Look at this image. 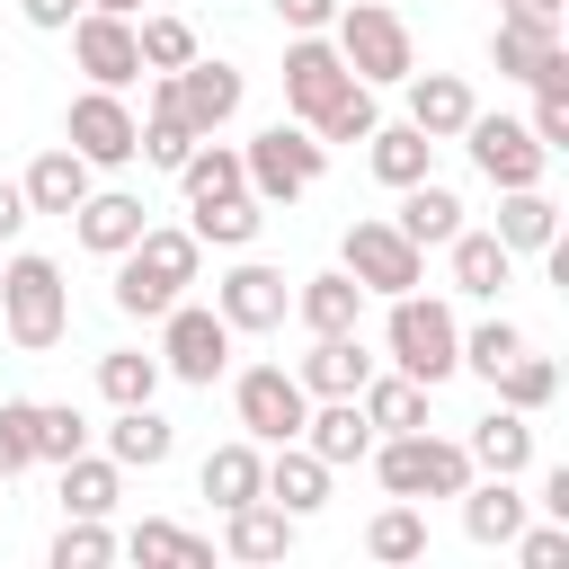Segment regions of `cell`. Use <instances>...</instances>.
Returning a JSON list of instances; mask_svg holds the SVG:
<instances>
[{"instance_id": "obj_1", "label": "cell", "mask_w": 569, "mask_h": 569, "mask_svg": "<svg viewBox=\"0 0 569 569\" xmlns=\"http://www.w3.org/2000/svg\"><path fill=\"white\" fill-rule=\"evenodd\" d=\"M196 276H204V240L187 222H142V240L116 249V311L124 320H160Z\"/></svg>"}, {"instance_id": "obj_2", "label": "cell", "mask_w": 569, "mask_h": 569, "mask_svg": "<svg viewBox=\"0 0 569 569\" xmlns=\"http://www.w3.org/2000/svg\"><path fill=\"white\" fill-rule=\"evenodd\" d=\"M0 329H9L18 356H44V347L71 338V284H62V267L44 249L0 258Z\"/></svg>"}, {"instance_id": "obj_3", "label": "cell", "mask_w": 569, "mask_h": 569, "mask_svg": "<svg viewBox=\"0 0 569 569\" xmlns=\"http://www.w3.org/2000/svg\"><path fill=\"white\" fill-rule=\"evenodd\" d=\"M382 347H391V373H409V382H453L462 373V320H453V302H436V293H391V320H382Z\"/></svg>"}, {"instance_id": "obj_4", "label": "cell", "mask_w": 569, "mask_h": 569, "mask_svg": "<svg viewBox=\"0 0 569 569\" xmlns=\"http://www.w3.org/2000/svg\"><path fill=\"white\" fill-rule=\"evenodd\" d=\"M329 44H338V62H347L365 89H400V80L418 71L409 18H400V9H382V0H338V18H329Z\"/></svg>"}, {"instance_id": "obj_5", "label": "cell", "mask_w": 569, "mask_h": 569, "mask_svg": "<svg viewBox=\"0 0 569 569\" xmlns=\"http://www.w3.org/2000/svg\"><path fill=\"white\" fill-rule=\"evenodd\" d=\"M320 169H329V142L311 133V124H258L249 142H240V178H249V196L258 204H293V196H311L320 187Z\"/></svg>"}, {"instance_id": "obj_6", "label": "cell", "mask_w": 569, "mask_h": 569, "mask_svg": "<svg viewBox=\"0 0 569 569\" xmlns=\"http://www.w3.org/2000/svg\"><path fill=\"white\" fill-rule=\"evenodd\" d=\"M373 480L391 489V498H453L462 480H471V453L453 445V436H427V427H409V436H373Z\"/></svg>"}, {"instance_id": "obj_7", "label": "cell", "mask_w": 569, "mask_h": 569, "mask_svg": "<svg viewBox=\"0 0 569 569\" xmlns=\"http://www.w3.org/2000/svg\"><path fill=\"white\" fill-rule=\"evenodd\" d=\"M338 267H347L365 293H382V302H391V293H409V284H427V249H418L391 213H356V222H347V240H338Z\"/></svg>"}, {"instance_id": "obj_8", "label": "cell", "mask_w": 569, "mask_h": 569, "mask_svg": "<svg viewBox=\"0 0 569 569\" xmlns=\"http://www.w3.org/2000/svg\"><path fill=\"white\" fill-rule=\"evenodd\" d=\"M160 373H169V382H196V391H213V382L231 373V320L178 293V302L160 311Z\"/></svg>"}, {"instance_id": "obj_9", "label": "cell", "mask_w": 569, "mask_h": 569, "mask_svg": "<svg viewBox=\"0 0 569 569\" xmlns=\"http://www.w3.org/2000/svg\"><path fill=\"white\" fill-rule=\"evenodd\" d=\"M231 418L249 445H293L302 418H311V391L284 373V365H240L231 373Z\"/></svg>"}, {"instance_id": "obj_10", "label": "cell", "mask_w": 569, "mask_h": 569, "mask_svg": "<svg viewBox=\"0 0 569 569\" xmlns=\"http://www.w3.org/2000/svg\"><path fill=\"white\" fill-rule=\"evenodd\" d=\"M62 142L89 160V169H124L142 151V116L124 107V89H80L71 116H62Z\"/></svg>"}, {"instance_id": "obj_11", "label": "cell", "mask_w": 569, "mask_h": 569, "mask_svg": "<svg viewBox=\"0 0 569 569\" xmlns=\"http://www.w3.org/2000/svg\"><path fill=\"white\" fill-rule=\"evenodd\" d=\"M453 142L471 151V169H480L489 187H542V169H551V151H542L516 116H480V107H471V124H462Z\"/></svg>"}, {"instance_id": "obj_12", "label": "cell", "mask_w": 569, "mask_h": 569, "mask_svg": "<svg viewBox=\"0 0 569 569\" xmlns=\"http://www.w3.org/2000/svg\"><path fill=\"white\" fill-rule=\"evenodd\" d=\"M347 89H356V71L338 62L329 36H293V44H284V116H293V124H320Z\"/></svg>"}, {"instance_id": "obj_13", "label": "cell", "mask_w": 569, "mask_h": 569, "mask_svg": "<svg viewBox=\"0 0 569 569\" xmlns=\"http://www.w3.org/2000/svg\"><path fill=\"white\" fill-rule=\"evenodd\" d=\"M213 311L231 320V338H267V329H284V311H293V284H284V267H267V258H240V267L213 284Z\"/></svg>"}, {"instance_id": "obj_14", "label": "cell", "mask_w": 569, "mask_h": 569, "mask_svg": "<svg viewBox=\"0 0 569 569\" xmlns=\"http://www.w3.org/2000/svg\"><path fill=\"white\" fill-rule=\"evenodd\" d=\"M62 36H71V62L89 71V89H124V80H142V44H133V18L80 9Z\"/></svg>"}, {"instance_id": "obj_15", "label": "cell", "mask_w": 569, "mask_h": 569, "mask_svg": "<svg viewBox=\"0 0 569 569\" xmlns=\"http://www.w3.org/2000/svg\"><path fill=\"white\" fill-rule=\"evenodd\" d=\"M169 98H178V116L196 124V133H222L231 116H240V98H249V71L240 62H187V71H169Z\"/></svg>"}, {"instance_id": "obj_16", "label": "cell", "mask_w": 569, "mask_h": 569, "mask_svg": "<svg viewBox=\"0 0 569 569\" xmlns=\"http://www.w3.org/2000/svg\"><path fill=\"white\" fill-rule=\"evenodd\" d=\"M329 480H338V471L293 436V445H267V480H258V498H276L284 516H320V507H329Z\"/></svg>"}, {"instance_id": "obj_17", "label": "cell", "mask_w": 569, "mask_h": 569, "mask_svg": "<svg viewBox=\"0 0 569 569\" xmlns=\"http://www.w3.org/2000/svg\"><path fill=\"white\" fill-rule=\"evenodd\" d=\"M453 498H462V533H471L480 551H507V542H516V525H525V489H516L507 471H471Z\"/></svg>"}, {"instance_id": "obj_18", "label": "cell", "mask_w": 569, "mask_h": 569, "mask_svg": "<svg viewBox=\"0 0 569 569\" xmlns=\"http://www.w3.org/2000/svg\"><path fill=\"white\" fill-rule=\"evenodd\" d=\"M71 240H80L89 258L133 249V240H142V196H124V187H89V196L71 204Z\"/></svg>"}, {"instance_id": "obj_19", "label": "cell", "mask_w": 569, "mask_h": 569, "mask_svg": "<svg viewBox=\"0 0 569 569\" xmlns=\"http://www.w3.org/2000/svg\"><path fill=\"white\" fill-rule=\"evenodd\" d=\"M400 89H409V124H418L427 142H453V133L471 124V107H480L462 71H409Z\"/></svg>"}, {"instance_id": "obj_20", "label": "cell", "mask_w": 569, "mask_h": 569, "mask_svg": "<svg viewBox=\"0 0 569 569\" xmlns=\"http://www.w3.org/2000/svg\"><path fill=\"white\" fill-rule=\"evenodd\" d=\"M445 258H453V293H471V302H498L507 284H516V249L498 240V231H453L445 240Z\"/></svg>"}, {"instance_id": "obj_21", "label": "cell", "mask_w": 569, "mask_h": 569, "mask_svg": "<svg viewBox=\"0 0 569 569\" xmlns=\"http://www.w3.org/2000/svg\"><path fill=\"white\" fill-rule=\"evenodd\" d=\"M293 533H302V516H284L276 498H240V507H222V551H231V560H284Z\"/></svg>"}, {"instance_id": "obj_22", "label": "cell", "mask_w": 569, "mask_h": 569, "mask_svg": "<svg viewBox=\"0 0 569 569\" xmlns=\"http://www.w3.org/2000/svg\"><path fill=\"white\" fill-rule=\"evenodd\" d=\"M18 187H27V213H62V222H71V204L98 187V169H89L71 142H53V151H36V160H27V178H18Z\"/></svg>"}, {"instance_id": "obj_23", "label": "cell", "mask_w": 569, "mask_h": 569, "mask_svg": "<svg viewBox=\"0 0 569 569\" xmlns=\"http://www.w3.org/2000/svg\"><path fill=\"white\" fill-rule=\"evenodd\" d=\"M365 373H373V356H365V338H356V329L311 338V356L293 365V382H302L311 400H347V391H365Z\"/></svg>"}, {"instance_id": "obj_24", "label": "cell", "mask_w": 569, "mask_h": 569, "mask_svg": "<svg viewBox=\"0 0 569 569\" xmlns=\"http://www.w3.org/2000/svg\"><path fill=\"white\" fill-rule=\"evenodd\" d=\"M462 453H471V471H533V418L525 409H489V418H471V436H462Z\"/></svg>"}, {"instance_id": "obj_25", "label": "cell", "mask_w": 569, "mask_h": 569, "mask_svg": "<svg viewBox=\"0 0 569 569\" xmlns=\"http://www.w3.org/2000/svg\"><path fill=\"white\" fill-rule=\"evenodd\" d=\"M293 320H302L311 338H338V329H356V320H365V284H356L347 267L302 276V284H293Z\"/></svg>"}, {"instance_id": "obj_26", "label": "cell", "mask_w": 569, "mask_h": 569, "mask_svg": "<svg viewBox=\"0 0 569 569\" xmlns=\"http://www.w3.org/2000/svg\"><path fill=\"white\" fill-rule=\"evenodd\" d=\"M302 445H311V453H320L329 471L365 462V453H373V427H365L356 391H347V400H311V418H302Z\"/></svg>"}, {"instance_id": "obj_27", "label": "cell", "mask_w": 569, "mask_h": 569, "mask_svg": "<svg viewBox=\"0 0 569 569\" xmlns=\"http://www.w3.org/2000/svg\"><path fill=\"white\" fill-rule=\"evenodd\" d=\"M516 258H542L551 240H560V204L542 196V187H498V222H489Z\"/></svg>"}, {"instance_id": "obj_28", "label": "cell", "mask_w": 569, "mask_h": 569, "mask_svg": "<svg viewBox=\"0 0 569 569\" xmlns=\"http://www.w3.org/2000/svg\"><path fill=\"white\" fill-rule=\"evenodd\" d=\"M169 453H178V427H169L151 400L116 409V427H107V462H124V471H160Z\"/></svg>"}, {"instance_id": "obj_29", "label": "cell", "mask_w": 569, "mask_h": 569, "mask_svg": "<svg viewBox=\"0 0 569 569\" xmlns=\"http://www.w3.org/2000/svg\"><path fill=\"white\" fill-rule=\"evenodd\" d=\"M391 222H400V231H409L418 249H445V240L462 231V196H453V187H445V178L427 169L418 187H400V213H391Z\"/></svg>"}, {"instance_id": "obj_30", "label": "cell", "mask_w": 569, "mask_h": 569, "mask_svg": "<svg viewBox=\"0 0 569 569\" xmlns=\"http://www.w3.org/2000/svg\"><path fill=\"white\" fill-rule=\"evenodd\" d=\"M356 409H365V427L373 436H409V427H427V382H409V373H365V391H356Z\"/></svg>"}, {"instance_id": "obj_31", "label": "cell", "mask_w": 569, "mask_h": 569, "mask_svg": "<svg viewBox=\"0 0 569 569\" xmlns=\"http://www.w3.org/2000/svg\"><path fill=\"white\" fill-rule=\"evenodd\" d=\"M365 160H373V178L400 196V187H418V178L436 169V142H427L418 124H373V133H365Z\"/></svg>"}, {"instance_id": "obj_32", "label": "cell", "mask_w": 569, "mask_h": 569, "mask_svg": "<svg viewBox=\"0 0 569 569\" xmlns=\"http://www.w3.org/2000/svg\"><path fill=\"white\" fill-rule=\"evenodd\" d=\"M258 480H267V445H249V436L213 445V453H204V471H196V489H204L213 507H240V498H258Z\"/></svg>"}, {"instance_id": "obj_33", "label": "cell", "mask_w": 569, "mask_h": 569, "mask_svg": "<svg viewBox=\"0 0 569 569\" xmlns=\"http://www.w3.org/2000/svg\"><path fill=\"white\" fill-rule=\"evenodd\" d=\"M196 142H204V133L178 116V98H169V71H151V116H142V151H133V160H151V169H178Z\"/></svg>"}, {"instance_id": "obj_34", "label": "cell", "mask_w": 569, "mask_h": 569, "mask_svg": "<svg viewBox=\"0 0 569 569\" xmlns=\"http://www.w3.org/2000/svg\"><path fill=\"white\" fill-rule=\"evenodd\" d=\"M258 222H267V204H258L249 187H240V196H204V204H187V231H196L204 249H249Z\"/></svg>"}, {"instance_id": "obj_35", "label": "cell", "mask_w": 569, "mask_h": 569, "mask_svg": "<svg viewBox=\"0 0 569 569\" xmlns=\"http://www.w3.org/2000/svg\"><path fill=\"white\" fill-rule=\"evenodd\" d=\"M62 471V516H116V498H124V462H107V453H71V462H53Z\"/></svg>"}, {"instance_id": "obj_36", "label": "cell", "mask_w": 569, "mask_h": 569, "mask_svg": "<svg viewBox=\"0 0 569 569\" xmlns=\"http://www.w3.org/2000/svg\"><path fill=\"white\" fill-rule=\"evenodd\" d=\"M560 44V27L551 18H516V9H498V36H489V62H498V80H533V62Z\"/></svg>"}, {"instance_id": "obj_37", "label": "cell", "mask_w": 569, "mask_h": 569, "mask_svg": "<svg viewBox=\"0 0 569 569\" xmlns=\"http://www.w3.org/2000/svg\"><path fill=\"white\" fill-rule=\"evenodd\" d=\"M169 178L187 187V204H204V196H240V187H249V178H240V151H231L222 133H204V142H196Z\"/></svg>"}, {"instance_id": "obj_38", "label": "cell", "mask_w": 569, "mask_h": 569, "mask_svg": "<svg viewBox=\"0 0 569 569\" xmlns=\"http://www.w3.org/2000/svg\"><path fill=\"white\" fill-rule=\"evenodd\" d=\"M489 391H498L507 409H525V418H542V409L560 400V365H551V356H533V347H516V356L498 365V382H489Z\"/></svg>"}, {"instance_id": "obj_39", "label": "cell", "mask_w": 569, "mask_h": 569, "mask_svg": "<svg viewBox=\"0 0 569 569\" xmlns=\"http://www.w3.org/2000/svg\"><path fill=\"white\" fill-rule=\"evenodd\" d=\"M365 551H373L382 569H400V560H427V516H418V498H391V507L365 525Z\"/></svg>"}, {"instance_id": "obj_40", "label": "cell", "mask_w": 569, "mask_h": 569, "mask_svg": "<svg viewBox=\"0 0 569 569\" xmlns=\"http://www.w3.org/2000/svg\"><path fill=\"white\" fill-rule=\"evenodd\" d=\"M116 551H133V560H187V569H213V542H204V533H187V525H169V516H142L133 533H116Z\"/></svg>"}, {"instance_id": "obj_41", "label": "cell", "mask_w": 569, "mask_h": 569, "mask_svg": "<svg viewBox=\"0 0 569 569\" xmlns=\"http://www.w3.org/2000/svg\"><path fill=\"white\" fill-rule=\"evenodd\" d=\"M98 391H107V409L160 400V356H142V347H116V356H98Z\"/></svg>"}, {"instance_id": "obj_42", "label": "cell", "mask_w": 569, "mask_h": 569, "mask_svg": "<svg viewBox=\"0 0 569 569\" xmlns=\"http://www.w3.org/2000/svg\"><path fill=\"white\" fill-rule=\"evenodd\" d=\"M133 44H142V71H187L196 62V27L187 18H133Z\"/></svg>"}, {"instance_id": "obj_43", "label": "cell", "mask_w": 569, "mask_h": 569, "mask_svg": "<svg viewBox=\"0 0 569 569\" xmlns=\"http://www.w3.org/2000/svg\"><path fill=\"white\" fill-rule=\"evenodd\" d=\"M516 347H533V338H525V329H516V320L498 311V320H480V329H462V373H480V382H498V365H507Z\"/></svg>"}, {"instance_id": "obj_44", "label": "cell", "mask_w": 569, "mask_h": 569, "mask_svg": "<svg viewBox=\"0 0 569 569\" xmlns=\"http://www.w3.org/2000/svg\"><path fill=\"white\" fill-rule=\"evenodd\" d=\"M89 453V418L71 400H36V462H71Z\"/></svg>"}, {"instance_id": "obj_45", "label": "cell", "mask_w": 569, "mask_h": 569, "mask_svg": "<svg viewBox=\"0 0 569 569\" xmlns=\"http://www.w3.org/2000/svg\"><path fill=\"white\" fill-rule=\"evenodd\" d=\"M107 560H116L107 516H62V533H53V569H107Z\"/></svg>"}, {"instance_id": "obj_46", "label": "cell", "mask_w": 569, "mask_h": 569, "mask_svg": "<svg viewBox=\"0 0 569 569\" xmlns=\"http://www.w3.org/2000/svg\"><path fill=\"white\" fill-rule=\"evenodd\" d=\"M36 462V400H0V480Z\"/></svg>"}, {"instance_id": "obj_47", "label": "cell", "mask_w": 569, "mask_h": 569, "mask_svg": "<svg viewBox=\"0 0 569 569\" xmlns=\"http://www.w3.org/2000/svg\"><path fill=\"white\" fill-rule=\"evenodd\" d=\"M373 124H382V116H373V89L356 80V89H347V98H338V107H329V116H320L311 133H320V142H365Z\"/></svg>"}, {"instance_id": "obj_48", "label": "cell", "mask_w": 569, "mask_h": 569, "mask_svg": "<svg viewBox=\"0 0 569 569\" xmlns=\"http://www.w3.org/2000/svg\"><path fill=\"white\" fill-rule=\"evenodd\" d=\"M507 551H516L525 569H560V560H569V525H560V516H551V525H516Z\"/></svg>"}, {"instance_id": "obj_49", "label": "cell", "mask_w": 569, "mask_h": 569, "mask_svg": "<svg viewBox=\"0 0 569 569\" xmlns=\"http://www.w3.org/2000/svg\"><path fill=\"white\" fill-rule=\"evenodd\" d=\"M276 18H284L293 36H329V18H338V0H276Z\"/></svg>"}, {"instance_id": "obj_50", "label": "cell", "mask_w": 569, "mask_h": 569, "mask_svg": "<svg viewBox=\"0 0 569 569\" xmlns=\"http://www.w3.org/2000/svg\"><path fill=\"white\" fill-rule=\"evenodd\" d=\"M18 18H27L36 36H62V27L80 18V0H18Z\"/></svg>"}, {"instance_id": "obj_51", "label": "cell", "mask_w": 569, "mask_h": 569, "mask_svg": "<svg viewBox=\"0 0 569 569\" xmlns=\"http://www.w3.org/2000/svg\"><path fill=\"white\" fill-rule=\"evenodd\" d=\"M525 507H542V516H560V525H569V462H560V471H542V498H525Z\"/></svg>"}, {"instance_id": "obj_52", "label": "cell", "mask_w": 569, "mask_h": 569, "mask_svg": "<svg viewBox=\"0 0 569 569\" xmlns=\"http://www.w3.org/2000/svg\"><path fill=\"white\" fill-rule=\"evenodd\" d=\"M18 231H27V187L0 178V240H18Z\"/></svg>"}, {"instance_id": "obj_53", "label": "cell", "mask_w": 569, "mask_h": 569, "mask_svg": "<svg viewBox=\"0 0 569 569\" xmlns=\"http://www.w3.org/2000/svg\"><path fill=\"white\" fill-rule=\"evenodd\" d=\"M498 9H516V18H551V27H560V0H498Z\"/></svg>"}, {"instance_id": "obj_54", "label": "cell", "mask_w": 569, "mask_h": 569, "mask_svg": "<svg viewBox=\"0 0 569 569\" xmlns=\"http://www.w3.org/2000/svg\"><path fill=\"white\" fill-rule=\"evenodd\" d=\"M80 9H107V18H142V0H80Z\"/></svg>"}, {"instance_id": "obj_55", "label": "cell", "mask_w": 569, "mask_h": 569, "mask_svg": "<svg viewBox=\"0 0 569 569\" xmlns=\"http://www.w3.org/2000/svg\"><path fill=\"white\" fill-rule=\"evenodd\" d=\"M0 489H9V480H0Z\"/></svg>"}]
</instances>
